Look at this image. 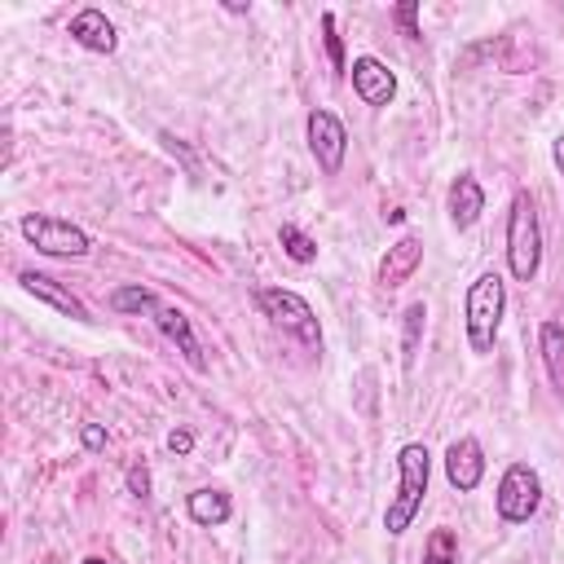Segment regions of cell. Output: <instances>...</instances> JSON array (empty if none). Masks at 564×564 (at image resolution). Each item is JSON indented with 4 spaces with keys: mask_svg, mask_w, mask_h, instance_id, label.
Listing matches in <instances>:
<instances>
[{
    "mask_svg": "<svg viewBox=\"0 0 564 564\" xmlns=\"http://www.w3.org/2000/svg\"><path fill=\"white\" fill-rule=\"evenodd\" d=\"M427 480H432V454H427V445L423 441H405L397 449V494L383 507V529L392 538H401L414 524V516H419V507L427 498Z\"/></svg>",
    "mask_w": 564,
    "mask_h": 564,
    "instance_id": "obj_1",
    "label": "cell"
},
{
    "mask_svg": "<svg viewBox=\"0 0 564 564\" xmlns=\"http://www.w3.org/2000/svg\"><path fill=\"white\" fill-rule=\"evenodd\" d=\"M502 308H507V286L498 269H485L467 295H463V326H467V344L476 357H489L498 344V326H502Z\"/></svg>",
    "mask_w": 564,
    "mask_h": 564,
    "instance_id": "obj_2",
    "label": "cell"
},
{
    "mask_svg": "<svg viewBox=\"0 0 564 564\" xmlns=\"http://www.w3.org/2000/svg\"><path fill=\"white\" fill-rule=\"evenodd\" d=\"M542 264V225H538V203L533 194L520 185L511 194V212H507V269L516 282H533Z\"/></svg>",
    "mask_w": 564,
    "mask_h": 564,
    "instance_id": "obj_3",
    "label": "cell"
},
{
    "mask_svg": "<svg viewBox=\"0 0 564 564\" xmlns=\"http://www.w3.org/2000/svg\"><path fill=\"white\" fill-rule=\"evenodd\" d=\"M18 229H22V238H26L40 256L79 260V256H88V251H93V238H88L75 220L53 216V212H26V216L18 220Z\"/></svg>",
    "mask_w": 564,
    "mask_h": 564,
    "instance_id": "obj_4",
    "label": "cell"
},
{
    "mask_svg": "<svg viewBox=\"0 0 564 564\" xmlns=\"http://www.w3.org/2000/svg\"><path fill=\"white\" fill-rule=\"evenodd\" d=\"M256 304H260V313H264L278 330H286V335L300 339L304 348H317V344H322L317 313H313V304H308L300 291H291V286H264V291L256 295Z\"/></svg>",
    "mask_w": 564,
    "mask_h": 564,
    "instance_id": "obj_5",
    "label": "cell"
},
{
    "mask_svg": "<svg viewBox=\"0 0 564 564\" xmlns=\"http://www.w3.org/2000/svg\"><path fill=\"white\" fill-rule=\"evenodd\" d=\"M494 507H498V520H502V524H529L533 511L542 507V476H538L529 463H511V467L498 476Z\"/></svg>",
    "mask_w": 564,
    "mask_h": 564,
    "instance_id": "obj_6",
    "label": "cell"
},
{
    "mask_svg": "<svg viewBox=\"0 0 564 564\" xmlns=\"http://www.w3.org/2000/svg\"><path fill=\"white\" fill-rule=\"evenodd\" d=\"M304 137H308V154L317 159V167L326 176H335L344 167V154H348V128H344V119L335 110L317 106L304 119Z\"/></svg>",
    "mask_w": 564,
    "mask_h": 564,
    "instance_id": "obj_7",
    "label": "cell"
},
{
    "mask_svg": "<svg viewBox=\"0 0 564 564\" xmlns=\"http://www.w3.org/2000/svg\"><path fill=\"white\" fill-rule=\"evenodd\" d=\"M445 480H449V489H458V494H471V489L485 480V449H480L476 436L449 441V449H445Z\"/></svg>",
    "mask_w": 564,
    "mask_h": 564,
    "instance_id": "obj_8",
    "label": "cell"
},
{
    "mask_svg": "<svg viewBox=\"0 0 564 564\" xmlns=\"http://www.w3.org/2000/svg\"><path fill=\"white\" fill-rule=\"evenodd\" d=\"M352 93L366 101V106H388L392 97H397V75L379 62V57H370V53H361V57H352Z\"/></svg>",
    "mask_w": 564,
    "mask_h": 564,
    "instance_id": "obj_9",
    "label": "cell"
},
{
    "mask_svg": "<svg viewBox=\"0 0 564 564\" xmlns=\"http://www.w3.org/2000/svg\"><path fill=\"white\" fill-rule=\"evenodd\" d=\"M66 35L79 44V48H88V53H115L119 48V31H115V22L101 13V9H79L75 18H70V26H66Z\"/></svg>",
    "mask_w": 564,
    "mask_h": 564,
    "instance_id": "obj_10",
    "label": "cell"
},
{
    "mask_svg": "<svg viewBox=\"0 0 564 564\" xmlns=\"http://www.w3.org/2000/svg\"><path fill=\"white\" fill-rule=\"evenodd\" d=\"M419 264H423V242H419L414 234H401V238L383 251V260H379V286H383V291L405 286Z\"/></svg>",
    "mask_w": 564,
    "mask_h": 564,
    "instance_id": "obj_11",
    "label": "cell"
},
{
    "mask_svg": "<svg viewBox=\"0 0 564 564\" xmlns=\"http://www.w3.org/2000/svg\"><path fill=\"white\" fill-rule=\"evenodd\" d=\"M18 282H22V291L26 295H35L40 304H48V308H57L62 317H75V322H88V308L57 282V278H48V273H40V269H22L18 273Z\"/></svg>",
    "mask_w": 564,
    "mask_h": 564,
    "instance_id": "obj_12",
    "label": "cell"
},
{
    "mask_svg": "<svg viewBox=\"0 0 564 564\" xmlns=\"http://www.w3.org/2000/svg\"><path fill=\"white\" fill-rule=\"evenodd\" d=\"M445 212H449V225H454V229H471V225L480 220V212H485V189H480V181H476L471 172H458V176L449 181Z\"/></svg>",
    "mask_w": 564,
    "mask_h": 564,
    "instance_id": "obj_13",
    "label": "cell"
},
{
    "mask_svg": "<svg viewBox=\"0 0 564 564\" xmlns=\"http://www.w3.org/2000/svg\"><path fill=\"white\" fill-rule=\"evenodd\" d=\"M154 326L181 348V357L194 366V370H207V357H203V348H198V339H194V326H189V317L181 313V308H172V304H159V313H154Z\"/></svg>",
    "mask_w": 564,
    "mask_h": 564,
    "instance_id": "obj_14",
    "label": "cell"
},
{
    "mask_svg": "<svg viewBox=\"0 0 564 564\" xmlns=\"http://www.w3.org/2000/svg\"><path fill=\"white\" fill-rule=\"evenodd\" d=\"M185 511H189L194 524L216 529V524H225V520L234 516V502H229L225 489H194V494L185 498Z\"/></svg>",
    "mask_w": 564,
    "mask_h": 564,
    "instance_id": "obj_15",
    "label": "cell"
},
{
    "mask_svg": "<svg viewBox=\"0 0 564 564\" xmlns=\"http://www.w3.org/2000/svg\"><path fill=\"white\" fill-rule=\"evenodd\" d=\"M538 348H542V366H546V375H551V388H555L560 401H564V326H560L555 317H546V322L538 326Z\"/></svg>",
    "mask_w": 564,
    "mask_h": 564,
    "instance_id": "obj_16",
    "label": "cell"
},
{
    "mask_svg": "<svg viewBox=\"0 0 564 564\" xmlns=\"http://www.w3.org/2000/svg\"><path fill=\"white\" fill-rule=\"evenodd\" d=\"M110 308L115 313H159V295L150 291V286H141V282H128V286H119L115 295H110Z\"/></svg>",
    "mask_w": 564,
    "mask_h": 564,
    "instance_id": "obj_17",
    "label": "cell"
},
{
    "mask_svg": "<svg viewBox=\"0 0 564 564\" xmlns=\"http://www.w3.org/2000/svg\"><path fill=\"white\" fill-rule=\"evenodd\" d=\"M278 242H282V251H286L295 264H313V260H317V242H313L300 225H291V220L278 229Z\"/></svg>",
    "mask_w": 564,
    "mask_h": 564,
    "instance_id": "obj_18",
    "label": "cell"
},
{
    "mask_svg": "<svg viewBox=\"0 0 564 564\" xmlns=\"http://www.w3.org/2000/svg\"><path fill=\"white\" fill-rule=\"evenodd\" d=\"M423 564H458V538H454V529H432L427 533Z\"/></svg>",
    "mask_w": 564,
    "mask_h": 564,
    "instance_id": "obj_19",
    "label": "cell"
},
{
    "mask_svg": "<svg viewBox=\"0 0 564 564\" xmlns=\"http://www.w3.org/2000/svg\"><path fill=\"white\" fill-rule=\"evenodd\" d=\"M405 335H401V352H405V366H414V352H419V335H423V326H427V304L423 300H414L405 313Z\"/></svg>",
    "mask_w": 564,
    "mask_h": 564,
    "instance_id": "obj_20",
    "label": "cell"
},
{
    "mask_svg": "<svg viewBox=\"0 0 564 564\" xmlns=\"http://www.w3.org/2000/svg\"><path fill=\"white\" fill-rule=\"evenodd\" d=\"M322 40H326V57H330L335 75H344V70H348V62H344V40H339V31H335V13H330V9L322 13Z\"/></svg>",
    "mask_w": 564,
    "mask_h": 564,
    "instance_id": "obj_21",
    "label": "cell"
},
{
    "mask_svg": "<svg viewBox=\"0 0 564 564\" xmlns=\"http://www.w3.org/2000/svg\"><path fill=\"white\" fill-rule=\"evenodd\" d=\"M128 489H132V498H150V471H145V463H132L128 467Z\"/></svg>",
    "mask_w": 564,
    "mask_h": 564,
    "instance_id": "obj_22",
    "label": "cell"
},
{
    "mask_svg": "<svg viewBox=\"0 0 564 564\" xmlns=\"http://www.w3.org/2000/svg\"><path fill=\"white\" fill-rule=\"evenodd\" d=\"M79 441H84V449H88V454H97V449H106V427H101V423H84Z\"/></svg>",
    "mask_w": 564,
    "mask_h": 564,
    "instance_id": "obj_23",
    "label": "cell"
},
{
    "mask_svg": "<svg viewBox=\"0 0 564 564\" xmlns=\"http://www.w3.org/2000/svg\"><path fill=\"white\" fill-rule=\"evenodd\" d=\"M167 449H172V454H189V449H194V432H189V427H172V432H167Z\"/></svg>",
    "mask_w": 564,
    "mask_h": 564,
    "instance_id": "obj_24",
    "label": "cell"
},
{
    "mask_svg": "<svg viewBox=\"0 0 564 564\" xmlns=\"http://www.w3.org/2000/svg\"><path fill=\"white\" fill-rule=\"evenodd\" d=\"M414 18H419V4H397V22L405 26V35H410V40H419V26H414Z\"/></svg>",
    "mask_w": 564,
    "mask_h": 564,
    "instance_id": "obj_25",
    "label": "cell"
},
{
    "mask_svg": "<svg viewBox=\"0 0 564 564\" xmlns=\"http://www.w3.org/2000/svg\"><path fill=\"white\" fill-rule=\"evenodd\" d=\"M551 159H555V167H560V176H564V132L551 141Z\"/></svg>",
    "mask_w": 564,
    "mask_h": 564,
    "instance_id": "obj_26",
    "label": "cell"
},
{
    "mask_svg": "<svg viewBox=\"0 0 564 564\" xmlns=\"http://www.w3.org/2000/svg\"><path fill=\"white\" fill-rule=\"evenodd\" d=\"M79 564H106V560H101V555H84Z\"/></svg>",
    "mask_w": 564,
    "mask_h": 564,
    "instance_id": "obj_27",
    "label": "cell"
}]
</instances>
